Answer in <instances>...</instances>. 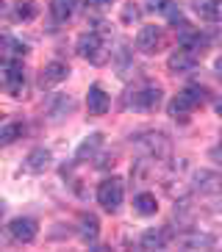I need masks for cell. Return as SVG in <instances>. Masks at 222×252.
<instances>
[{"instance_id": "cell-1", "label": "cell", "mask_w": 222, "mask_h": 252, "mask_svg": "<svg viewBox=\"0 0 222 252\" xmlns=\"http://www.w3.org/2000/svg\"><path fill=\"white\" fill-rule=\"evenodd\" d=\"M208 89L206 86H200V83H192V86H186L184 92H178L175 97H172L170 103V117L175 119V122H189V117H192L194 111H197L203 103H208Z\"/></svg>"}, {"instance_id": "cell-2", "label": "cell", "mask_w": 222, "mask_h": 252, "mask_svg": "<svg viewBox=\"0 0 222 252\" xmlns=\"http://www.w3.org/2000/svg\"><path fill=\"white\" fill-rule=\"evenodd\" d=\"M161 86H155V83H139V86H133L131 92L125 94V108H133V111H155L158 105H161Z\"/></svg>"}, {"instance_id": "cell-3", "label": "cell", "mask_w": 222, "mask_h": 252, "mask_svg": "<svg viewBox=\"0 0 222 252\" xmlns=\"http://www.w3.org/2000/svg\"><path fill=\"white\" fill-rule=\"evenodd\" d=\"M78 56L86 59L89 64H106L109 61V50H106L103 33L100 31H86L78 36Z\"/></svg>"}, {"instance_id": "cell-4", "label": "cell", "mask_w": 222, "mask_h": 252, "mask_svg": "<svg viewBox=\"0 0 222 252\" xmlns=\"http://www.w3.org/2000/svg\"><path fill=\"white\" fill-rule=\"evenodd\" d=\"M122 200H125V186H122L119 178H106L103 183L97 186V202L103 205V211L117 214Z\"/></svg>"}, {"instance_id": "cell-5", "label": "cell", "mask_w": 222, "mask_h": 252, "mask_svg": "<svg viewBox=\"0 0 222 252\" xmlns=\"http://www.w3.org/2000/svg\"><path fill=\"white\" fill-rule=\"evenodd\" d=\"M8 236L14 238L17 244H31V241L39 236L37 219H31V216H17V219H11V224H8Z\"/></svg>"}, {"instance_id": "cell-6", "label": "cell", "mask_w": 222, "mask_h": 252, "mask_svg": "<svg viewBox=\"0 0 222 252\" xmlns=\"http://www.w3.org/2000/svg\"><path fill=\"white\" fill-rule=\"evenodd\" d=\"M164 47V31L155 28V25H145L136 36V50L145 53V56H153Z\"/></svg>"}, {"instance_id": "cell-7", "label": "cell", "mask_w": 222, "mask_h": 252, "mask_svg": "<svg viewBox=\"0 0 222 252\" xmlns=\"http://www.w3.org/2000/svg\"><path fill=\"white\" fill-rule=\"evenodd\" d=\"M3 86L8 89L11 97H22L25 92V72H22V61L3 64Z\"/></svg>"}, {"instance_id": "cell-8", "label": "cell", "mask_w": 222, "mask_h": 252, "mask_svg": "<svg viewBox=\"0 0 222 252\" xmlns=\"http://www.w3.org/2000/svg\"><path fill=\"white\" fill-rule=\"evenodd\" d=\"M28 56V47L22 45L11 33H0V64H11V61H22Z\"/></svg>"}, {"instance_id": "cell-9", "label": "cell", "mask_w": 222, "mask_h": 252, "mask_svg": "<svg viewBox=\"0 0 222 252\" xmlns=\"http://www.w3.org/2000/svg\"><path fill=\"white\" fill-rule=\"evenodd\" d=\"M194 64H197V56L192 50H186V47H178V50L170 53V59H167V69L172 75H186L192 72Z\"/></svg>"}, {"instance_id": "cell-10", "label": "cell", "mask_w": 222, "mask_h": 252, "mask_svg": "<svg viewBox=\"0 0 222 252\" xmlns=\"http://www.w3.org/2000/svg\"><path fill=\"white\" fill-rule=\"evenodd\" d=\"M67 75H70V67H67V64L50 61V64H44V67L39 69V86H42V89H50L56 83L67 81Z\"/></svg>"}, {"instance_id": "cell-11", "label": "cell", "mask_w": 222, "mask_h": 252, "mask_svg": "<svg viewBox=\"0 0 222 252\" xmlns=\"http://www.w3.org/2000/svg\"><path fill=\"white\" fill-rule=\"evenodd\" d=\"M111 108V100H109V94L103 92V86H89V92H86V111H89V117H103L106 111Z\"/></svg>"}, {"instance_id": "cell-12", "label": "cell", "mask_w": 222, "mask_h": 252, "mask_svg": "<svg viewBox=\"0 0 222 252\" xmlns=\"http://www.w3.org/2000/svg\"><path fill=\"white\" fill-rule=\"evenodd\" d=\"M178 244L184 250H211L217 244V238L208 236V233H200V230H189L184 236H178Z\"/></svg>"}, {"instance_id": "cell-13", "label": "cell", "mask_w": 222, "mask_h": 252, "mask_svg": "<svg viewBox=\"0 0 222 252\" xmlns=\"http://www.w3.org/2000/svg\"><path fill=\"white\" fill-rule=\"evenodd\" d=\"M50 150H44V147H37V150H31L28 158H25V169L31 172V175H42V172L50 169Z\"/></svg>"}, {"instance_id": "cell-14", "label": "cell", "mask_w": 222, "mask_h": 252, "mask_svg": "<svg viewBox=\"0 0 222 252\" xmlns=\"http://www.w3.org/2000/svg\"><path fill=\"white\" fill-rule=\"evenodd\" d=\"M142 250H164V247L170 244V230L167 227H150L142 233L139 238Z\"/></svg>"}, {"instance_id": "cell-15", "label": "cell", "mask_w": 222, "mask_h": 252, "mask_svg": "<svg viewBox=\"0 0 222 252\" xmlns=\"http://www.w3.org/2000/svg\"><path fill=\"white\" fill-rule=\"evenodd\" d=\"M194 189H197L200 194L217 197V194H220V175H217V172H208V169L194 172Z\"/></svg>"}, {"instance_id": "cell-16", "label": "cell", "mask_w": 222, "mask_h": 252, "mask_svg": "<svg viewBox=\"0 0 222 252\" xmlns=\"http://www.w3.org/2000/svg\"><path fill=\"white\" fill-rule=\"evenodd\" d=\"M75 111V100L67 94H56L53 97L50 108H47V117H50V122H61V119H67L70 114Z\"/></svg>"}, {"instance_id": "cell-17", "label": "cell", "mask_w": 222, "mask_h": 252, "mask_svg": "<svg viewBox=\"0 0 222 252\" xmlns=\"http://www.w3.org/2000/svg\"><path fill=\"white\" fill-rule=\"evenodd\" d=\"M100 147H103V133H89L86 139L78 144V150H75V158H78V161L95 158L97 153H100Z\"/></svg>"}, {"instance_id": "cell-18", "label": "cell", "mask_w": 222, "mask_h": 252, "mask_svg": "<svg viewBox=\"0 0 222 252\" xmlns=\"http://www.w3.org/2000/svg\"><path fill=\"white\" fill-rule=\"evenodd\" d=\"M136 144H139V147H148L150 156H164V153L170 150L164 133H142L139 139H136Z\"/></svg>"}, {"instance_id": "cell-19", "label": "cell", "mask_w": 222, "mask_h": 252, "mask_svg": "<svg viewBox=\"0 0 222 252\" xmlns=\"http://www.w3.org/2000/svg\"><path fill=\"white\" fill-rule=\"evenodd\" d=\"M194 14H200V20L206 23H217L220 20V0H192Z\"/></svg>"}, {"instance_id": "cell-20", "label": "cell", "mask_w": 222, "mask_h": 252, "mask_svg": "<svg viewBox=\"0 0 222 252\" xmlns=\"http://www.w3.org/2000/svg\"><path fill=\"white\" fill-rule=\"evenodd\" d=\"M133 211L139 216H153L155 211H158V200H155V194L150 191H142L133 197Z\"/></svg>"}, {"instance_id": "cell-21", "label": "cell", "mask_w": 222, "mask_h": 252, "mask_svg": "<svg viewBox=\"0 0 222 252\" xmlns=\"http://www.w3.org/2000/svg\"><path fill=\"white\" fill-rule=\"evenodd\" d=\"M75 11H78V0H50V14L59 23H67Z\"/></svg>"}, {"instance_id": "cell-22", "label": "cell", "mask_w": 222, "mask_h": 252, "mask_svg": "<svg viewBox=\"0 0 222 252\" xmlns=\"http://www.w3.org/2000/svg\"><path fill=\"white\" fill-rule=\"evenodd\" d=\"M11 14H14V20H22V23H28V20H34V17L39 14L37 0H17V3H14V8H11Z\"/></svg>"}, {"instance_id": "cell-23", "label": "cell", "mask_w": 222, "mask_h": 252, "mask_svg": "<svg viewBox=\"0 0 222 252\" xmlns=\"http://www.w3.org/2000/svg\"><path fill=\"white\" fill-rule=\"evenodd\" d=\"M97 233H100V222H97V216H92V214L83 216V219H81V238L89 244V241H95V238H97Z\"/></svg>"}, {"instance_id": "cell-24", "label": "cell", "mask_w": 222, "mask_h": 252, "mask_svg": "<svg viewBox=\"0 0 222 252\" xmlns=\"http://www.w3.org/2000/svg\"><path fill=\"white\" fill-rule=\"evenodd\" d=\"M20 136H22V125H20V122H8L6 127H0V147L14 144Z\"/></svg>"}, {"instance_id": "cell-25", "label": "cell", "mask_w": 222, "mask_h": 252, "mask_svg": "<svg viewBox=\"0 0 222 252\" xmlns=\"http://www.w3.org/2000/svg\"><path fill=\"white\" fill-rule=\"evenodd\" d=\"M119 17H122V23H125V25L139 23V20H142V6H139V3H125L122 11H119Z\"/></svg>"}, {"instance_id": "cell-26", "label": "cell", "mask_w": 222, "mask_h": 252, "mask_svg": "<svg viewBox=\"0 0 222 252\" xmlns=\"http://www.w3.org/2000/svg\"><path fill=\"white\" fill-rule=\"evenodd\" d=\"M8 17H11V8H8L6 3H3V0H0V23H6Z\"/></svg>"}, {"instance_id": "cell-27", "label": "cell", "mask_w": 222, "mask_h": 252, "mask_svg": "<svg viewBox=\"0 0 222 252\" xmlns=\"http://www.w3.org/2000/svg\"><path fill=\"white\" fill-rule=\"evenodd\" d=\"M89 3H92L95 8H106V6H111L114 0H89Z\"/></svg>"}, {"instance_id": "cell-28", "label": "cell", "mask_w": 222, "mask_h": 252, "mask_svg": "<svg viewBox=\"0 0 222 252\" xmlns=\"http://www.w3.org/2000/svg\"><path fill=\"white\" fill-rule=\"evenodd\" d=\"M158 3H164V0H148V6L153 8V11H155V8H158Z\"/></svg>"}, {"instance_id": "cell-29", "label": "cell", "mask_w": 222, "mask_h": 252, "mask_svg": "<svg viewBox=\"0 0 222 252\" xmlns=\"http://www.w3.org/2000/svg\"><path fill=\"white\" fill-rule=\"evenodd\" d=\"M3 214H6V200H0V219H3Z\"/></svg>"}, {"instance_id": "cell-30", "label": "cell", "mask_w": 222, "mask_h": 252, "mask_svg": "<svg viewBox=\"0 0 222 252\" xmlns=\"http://www.w3.org/2000/svg\"><path fill=\"white\" fill-rule=\"evenodd\" d=\"M0 122H3V111H0Z\"/></svg>"}]
</instances>
